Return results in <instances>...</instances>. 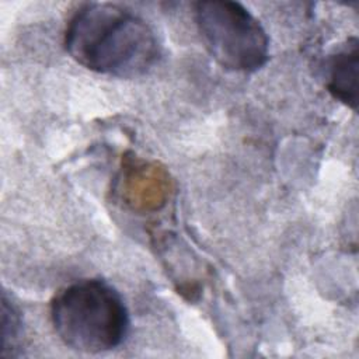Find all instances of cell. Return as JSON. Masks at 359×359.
<instances>
[{
	"label": "cell",
	"instance_id": "obj_4",
	"mask_svg": "<svg viewBox=\"0 0 359 359\" xmlns=\"http://www.w3.org/2000/svg\"><path fill=\"white\" fill-rule=\"evenodd\" d=\"M358 66L359 52L356 38L348 39V43L328 63V91L334 98L352 109L358 105Z\"/></svg>",
	"mask_w": 359,
	"mask_h": 359
},
{
	"label": "cell",
	"instance_id": "obj_5",
	"mask_svg": "<svg viewBox=\"0 0 359 359\" xmlns=\"http://www.w3.org/2000/svg\"><path fill=\"white\" fill-rule=\"evenodd\" d=\"M22 332V320L18 307L3 293L1 297V356H14Z\"/></svg>",
	"mask_w": 359,
	"mask_h": 359
},
{
	"label": "cell",
	"instance_id": "obj_2",
	"mask_svg": "<svg viewBox=\"0 0 359 359\" xmlns=\"http://www.w3.org/2000/svg\"><path fill=\"white\" fill-rule=\"evenodd\" d=\"M50 320L66 346L86 353L119 346L129 330L122 296L100 279H81L60 289L50 302Z\"/></svg>",
	"mask_w": 359,
	"mask_h": 359
},
{
	"label": "cell",
	"instance_id": "obj_1",
	"mask_svg": "<svg viewBox=\"0 0 359 359\" xmlns=\"http://www.w3.org/2000/svg\"><path fill=\"white\" fill-rule=\"evenodd\" d=\"M65 48L86 69L115 77H136L158 59L160 46L150 25L112 3H84L70 17Z\"/></svg>",
	"mask_w": 359,
	"mask_h": 359
},
{
	"label": "cell",
	"instance_id": "obj_3",
	"mask_svg": "<svg viewBox=\"0 0 359 359\" xmlns=\"http://www.w3.org/2000/svg\"><path fill=\"white\" fill-rule=\"evenodd\" d=\"M195 21L210 56L231 72H255L269 57V38L240 3L208 0L195 4Z\"/></svg>",
	"mask_w": 359,
	"mask_h": 359
}]
</instances>
